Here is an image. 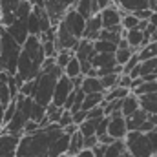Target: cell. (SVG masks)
Wrapping results in <instances>:
<instances>
[{
	"label": "cell",
	"mask_w": 157,
	"mask_h": 157,
	"mask_svg": "<svg viewBox=\"0 0 157 157\" xmlns=\"http://www.w3.org/2000/svg\"><path fill=\"white\" fill-rule=\"evenodd\" d=\"M75 57V53L73 51H59L57 53V57H55V60H57V66L60 68V70H66V66L71 62V59Z\"/></svg>",
	"instance_id": "35"
},
{
	"label": "cell",
	"mask_w": 157,
	"mask_h": 157,
	"mask_svg": "<svg viewBox=\"0 0 157 157\" xmlns=\"http://www.w3.org/2000/svg\"><path fill=\"white\" fill-rule=\"evenodd\" d=\"M18 135L2 133L0 135V157H18V146H20Z\"/></svg>",
	"instance_id": "12"
},
{
	"label": "cell",
	"mask_w": 157,
	"mask_h": 157,
	"mask_svg": "<svg viewBox=\"0 0 157 157\" xmlns=\"http://www.w3.org/2000/svg\"><path fill=\"white\" fill-rule=\"evenodd\" d=\"M102 117H106V115H104L102 106L93 108V110H90V112H88V121H97V119H102Z\"/></svg>",
	"instance_id": "41"
},
{
	"label": "cell",
	"mask_w": 157,
	"mask_h": 157,
	"mask_svg": "<svg viewBox=\"0 0 157 157\" xmlns=\"http://www.w3.org/2000/svg\"><path fill=\"white\" fill-rule=\"evenodd\" d=\"M141 26V20L137 15H132V13H124L122 15V29L124 31H130V29H137Z\"/></svg>",
	"instance_id": "31"
},
{
	"label": "cell",
	"mask_w": 157,
	"mask_h": 157,
	"mask_svg": "<svg viewBox=\"0 0 157 157\" xmlns=\"http://www.w3.org/2000/svg\"><path fill=\"white\" fill-rule=\"evenodd\" d=\"M78 157H95V155H93V152H91V150H84Z\"/></svg>",
	"instance_id": "52"
},
{
	"label": "cell",
	"mask_w": 157,
	"mask_h": 157,
	"mask_svg": "<svg viewBox=\"0 0 157 157\" xmlns=\"http://www.w3.org/2000/svg\"><path fill=\"white\" fill-rule=\"evenodd\" d=\"M150 24H152V26L157 29V13H154V15H152V18H150Z\"/></svg>",
	"instance_id": "51"
},
{
	"label": "cell",
	"mask_w": 157,
	"mask_h": 157,
	"mask_svg": "<svg viewBox=\"0 0 157 157\" xmlns=\"http://www.w3.org/2000/svg\"><path fill=\"white\" fill-rule=\"evenodd\" d=\"M132 84H133V78L130 77V75H124V73L121 75V78H119V86H121V88L132 91Z\"/></svg>",
	"instance_id": "42"
},
{
	"label": "cell",
	"mask_w": 157,
	"mask_h": 157,
	"mask_svg": "<svg viewBox=\"0 0 157 157\" xmlns=\"http://www.w3.org/2000/svg\"><path fill=\"white\" fill-rule=\"evenodd\" d=\"M91 152H93V155H95V157H104V155H106V146H102V144H97V146H95Z\"/></svg>",
	"instance_id": "47"
},
{
	"label": "cell",
	"mask_w": 157,
	"mask_h": 157,
	"mask_svg": "<svg viewBox=\"0 0 157 157\" xmlns=\"http://www.w3.org/2000/svg\"><path fill=\"white\" fill-rule=\"evenodd\" d=\"M139 71H141V78L148 77V75L157 77V59H150V60L141 62L139 64Z\"/></svg>",
	"instance_id": "30"
},
{
	"label": "cell",
	"mask_w": 157,
	"mask_h": 157,
	"mask_svg": "<svg viewBox=\"0 0 157 157\" xmlns=\"http://www.w3.org/2000/svg\"><path fill=\"white\" fill-rule=\"evenodd\" d=\"M121 157H133V155H132V154H130V152L126 150V152H124V154H122V155H121Z\"/></svg>",
	"instance_id": "53"
},
{
	"label": "cell",
	"mask_w": 157,
	"mask_h": 157,
	"mask_svg": "<svg viewBox=\"0 0 157 157\" xmlns=\"http://www.w3.org/2000/svg\"><path fill=\"white\" fill-rule=\"evenodd\" d=\"M70 141H71V135L64 133L49 150V157H62V155H68V150H70Z\"/></svg>",
	"instance_id": "20"
},
{
	"label": "cell",
	"mask_w": 157,
	"mask_h": 157,
	"mask_svg": "<svg viewBox=\"0 0 157 157\" xmlns=\"http://www.w3.org/2000/svg\"><path fill=\"white\" fill-rule=\"evenodd\" d=\"M108 128H110V117H102L99 122V128H97V137L108 135Z\"/></svg>",
	"instance_id": "39"
},
{
	"label": "cell",
	"mask_w": 157,
	"mask_h": 157,
	"mask_svg": "<svg viewBox=\"0 0 157 157\" xmlns=\"http://www.w3.org/2000/svg\"><path fill=\"white\" fill-rule=\"evenodd\" d=\"M0 46H2V51H0V73L2 71H7L9 75H17L18 71V59H20V53H22V46L17 44V40L13 39L6 28L0 35Z\"/></svg>",
	"instance_id": "2"
},
{
	"label": "cell",
	"mask_w": 157,
	"mask_h": 157,
	"mask_svg": "<svg viewBox=\"0 0 157 157\" xmlns=\"http://www.w3.org/2000/svg\"><path fill=\"white\" fill-rule=\"evenodd\" d=\"M124 39L128 40L130 48L139 53V49L144 48V31H141L139 28L137 29H130V31H124Z\"/></svg>",
	"instance_id": "18"
},
{
	"label": "cell",
	"mask_w": 157,
	"mask_h": 157,
	"mask_svg": "<svg viewBox=\"0 0 157 157\" xmlns=\"http://www.w3.org/2000/svg\"><path fill=\"white\" fill-rule=\"evenodd\" d=\"M148 119H150V115H148L144 110H139V112H135L132 117L126 119V122H128V130H130V132H141L143 124H144Z\"/></svg>",
	"instance_id": "21"
},
{
	"label": "cell",
	"mask_w": 157,
	"mask_h": 157,
	"mask_svg": "<svg viewBox=\"0 0 157 157\" xmlns=\"http://www.w3.org/2000/svg\"><path fill=\"white\" fill-rule=\"evenodd\" d=\"M119 78H121L119 73H110V75H106V77H101V82H102V86H104V91H110V90L117 88Z\"/></svg>",
	"instance_id": "36"
},
{
	"label": "cell",
	"mask_w": 157,
	"mask_h": 157,
	"mask_svg": "<svg viewBox=\"0 0 157 157\" xmlns=\"http://www.w3.org/2000/svg\"><path fill=\"white\" fill-rule=\"evenodd\" d=\"M82 91H84L86 95H91V93H104V86H102V82H101L99 77H84Z\"/></svg>",
	"instance_id": "23"
},
{
	"label": "cell",
	"mask_w": 157,
	"mask_h": 157,
	"mask_svg": "<svg viewBox=\"0 0 157 157\" xmlns=\"http://www.w3.org/2000/svg\"><path fill=\"white\" fill-rule=\"evenodd\" d=\"M132 93H135L137 97H143V95H150V93H157V80H152V82H143L135 91H132Z\"/></svg>",
	"instance_id": "34"
},
{
	"label": "cell",
	"mask_w": 157,
	"mask_h": 157,
	"mask_svg": "<svg viewBox=\"0 0 157 157\" xmlns=\"http://www.w3.org/2000/svg\"><path fill=\"white\" fill-rule=\"evenodd\" d=\"M80 40L77 37H73L66 28L64 24H59L57 26V49L59 51H75V48L78 46Z\"/></svg>",
	"instance_id": "11"
},
{
	"label": "cell",
	"mask_w": 157,
	"mask_h": 157,
	"mask_svg": "<svg viewBox=\"0 0 157 157\" xmlns=\"http://www.w3.org/2000/svg\"><path fill=\"white\" fill-rule=\"evenodd\" d=\"M132 91L130 90H124V88H113V90H110V91H104V102H113V101H122V99H126L128 95H130Z\"/></svg>",
	"instance_id": "26"
},
{
	"label": "cell",
	"mask_w": 157,
	"mask_h": 157,
	"mask_svg": "<svg viewBox=\"0 0 157 157\" xmlns=\"http://www.w3.org/2000/svg\"><path fill=\"white\" fill-rule=\"evenodd\" d=\"M28 29H29V35L31 37H40L42 35V24H40V15L39 11L33 7V13L29 15L28 18Z\"/></svg>",
	"instance_id": "25"
},
{
	"label": "cell",
	"mask_w": 157,
	"mask_h": 157,
	"mask_svg": "<svg viewBox=\"0 0 157 157\" xmlns=\"http://www.w3.org/2000/svg\"><path fill=\"white\" fill-rule=\"evenodd\" d=\"M117 7L122 13L137 15L139 11L150 9V0H117Z\"/></svg>",
	"instance_id": "15"
},
{
	"label": "cell",
	"mask_w": 157,
	"mask_h": 157,
	"mask_svg": "<svg viewBox=\"0 0 157 157\" xmlns=\"http://www.w3.org/2000/svg\"><path fill=\"white\" fill-rule=\"evenodd\" d=\"M64 135L60 124H49L31 135H22L18 157H49L51 146Z\"/></svg>",
	"instance_id": "1"
},
{
	"label": "cell",
	"mask_w": 157,
	"mask_h": 157,
	"mask_svg": "<svg viewBox=\"0 0 157 157\" xmlns=\"http://www.w3.org/2000/svg\"><path fill=\"white\" fill-rule=\"evenodd\" d=\"M75 57L78 59V62H80V66H82V75L86 77V75H90V71L93 70V64H91V60L95 59V55H97V51H95V46H93V42L91 40H86L82 39L78 42V46L75 48Z\"/></svg>",
	"instance_id": "6"
},
{
	"label": "cell",
	"mask_w": 157,
	"mask_h": 157,
	"mask_svg": "<svg viewBox=\"0 0 157 157\" xmlns=\"http://www.w3.org/2000/svg\"><path fill=\"white\" fill-rule=\"evenodd\" d=\"M0 17H2V0H0Z\"/></svg>",
	"instance_id": "54"
},
{
	"label": "cell",
	"mask_w": 157,
	"mask_h": 157,
	"mask_svg": "<svg viewBox=\"0 0 157 157\" xmlns=\"http://www.w3.org/2000/svg\"><path fill=\"white\" fill-rule=\"evenodd\" d=\"M93 46H95V51H97V53H115V51L119 49L117 44L106 42V40H95Z\"/></svg>",
	"instance_id": "33"
},
{
	"label": "cell",
	"mask_w": 157,
	"mask_h": 157,
	"mask_svg": "<svg viewBox=\"0 0 157 157\" xmlns=\"http://www.w3.org/2000/svg\"><path fill=\"white\" fill-rule=\"evenodd\" d=\"M126 143V150L132 154L133 157H152L154 150L150 146L148 135L143 132H130L124 139Z\"/></svg>",
	"instance_id": "4"
},
{
	"label": "cell",
	"mask_w": 157,
	"mask_h": 157,
	"mask_svg": "<svg viewBox=\"0 0 157 157\" xmlns=\"http://www.w3.org/2000/svg\"><path fill=\"white\" fill-rule=\"evenodd\" d=\"M4 113H6V108L0 104V135L4 133V128H6V119H4Z\"/></svg>",
	"instance_id": "48"
},
{
	"label": "cell",
	"mask_w": 157,
	"mask_h": 157,
	"mask_svg": "<svg viewBox=\"0 0 157 157\" xmlns=\"http://www.w3.org/2000/svg\"><path fill=\"white\" fill-rule=\"evenodd\" d=\"M59 124H60V128L64 130V128H68L70 124H73V113L71 112H68V110H64V113H62V117L59 121Z\"/></svg>",
	"instance_id": "40"
},
{
	"label": "cell",
	"mask_w": 157,
	"mask_h": 157,
	"mask_svg": "<svg viewBox=\"0 0 157 157\" xmlns=\"http://www.w3.org/2000/svg\"><path fill=\"white\" fill-rule=\"evenodd\" d=\"M122 11L119 9L117 6H112L108 9H102L101 11V18H102V28L104 29H110V31H119L122 33Z\"/></svg>",
	"instance_id": "8"
},
{
	"label": "cell",
	"mask_w": 157,
	"mask_h": 157,
	"mask_svg": "<svg viewBox=\"0 0 157 157\" xmlns=\"http://www.w3.org/2000/svg\"><path fill=\"white\" fill-rule=\"evenodd\" d=\"M40 126L39 122H35V121H29L28 124H26V128H24V135H31V133H35V132H39Z\"/></svg>",
	"instance_id": "43"
},
{
	"label": "cell",
	"mask_w": 157,
	"mask_h": 157,
	"mask_svg": "<svg viewBox=\"0 0 157 157\" xmlns=\"http://www.w3.org/2000/svg\"><path fill=\"white\" fill-rule=\"evenodd\" d=\"M84 135L77 132V133H73L71 135V141H70V150H68V155L70 157H78L84 150H86V146H84Z\"/></svg>",
	"instance_id": "22"
},
{
	"label": "cell",
	"mask_w": 157,
	"mask_h": 157,
	"mask_svg": "<svg viewBox=\"0 0 157 157\" xmlns=\"http://www.w3.org/2000/svg\"><path fill=\"white\" fill-rule=\"evenodd\" d=\"M115 143V139L112 137V135H102V137H99V144H102V146H110V144H113Z\"/></svg>",
	"instance_id": "46"
},
{
	"label": "cell",
	"mask_w": 157,
	"mask_h": 157,
	"mask_svg": "<svg viewBox=\"0 0 157 157\" xmlns=\"http://www.w3.org/2000/svg\"><path fill=\"white\" fill-rule=\"evenodd\" d=\"M73 91H75L73 80L68 78L66 75H62V77L59 78V82H57V88H55V95H53V102H51V104H55L57 108H64L68 97H70Z\"/></svg>",
	"instance_id": "9"
},
{
	"label": "cell",
	"mask_w": 157,
	"mask_h": 157,
	"mask_svg": "<svg viewBox=\"0 0 157 157\" xmlns=\"http://www.w3.org/2000/svg\"><path fill=\"white\" fill-rule=\"evenodd\" d=\"M97 144H99V137H97V135H95V137H88V139L84 141V146H86V150H93Z\"/></svg>",
	"instance_id": "45"
},
{
	"label": "cell",
	"mask_w": 157,
	"mask_h": 157,
	"mask_svg": "<svg viewBox=\"0 0 157 157\" xmlns=\"http://www.w3.org/2000/svg\"><path fill=\"white\" fill-rule=\"evenodd\" d=\"M126 152V143L124 141H115L113 144L106 146V155L104 157H121Z\"/></svg>",
	"instance_id": "32"
},
{
	"label": "cell",
	"mask_w": 157,
	"mask_h": 157,
	"mask_svg": "<svg viewBox=\"0 0 157 157\" xmlns=\"http://www.w3.org/2000/svg\"><path fill=\"white\" fill-rule=\"evenodd\" d=\"M35 90H37V78H35V80H28V82L20 88V95H24V97H33V95H35Z\"/></svg>",
	"instance_id": "37"
},
{
	"label": "cell",
	"mask_w": 157,
	"mask_h": 157,
	"mask_svg": "<svg viewBox=\"0 0 157 157\" xmlns=\"http://www.w3.org/2000/svg\"><path fill=\"white\" fill-rule=\"evenodd\" d=\"M102 29H104V28H102V18H101V15H97V17H93V18H90V20L86 22L84 39L95 42V40H99V35H101Z\"/></svg>",
	"instance_id": "17"
},
{
	"label": "cell",
	"mask_w": 157,
	"mask_h": 157,
	"mask_svg": "<svg viewBox=\"0 0 157 157\" xmlns=\"http://www.w3.org/2000/svg\"><path fill=\"white\" fill-rule=\"evenodd\" d=\"M64 75L68 78H71V80H75V78L82 77V66H80V62H78L77 57H73L71 59V62L66 66V70H64Z\"/></svg>",
	"instance_id": "27"
},
{
	"label": "cell",
	"mask_w": 157,
	"mask_h": 157,
	"mask_svg": "<svg viewBox=\"0 0 157 157\" xmlns=\"http://www.w3.org/2000/svg\"><path fill=\"white\" fill-rule=\"evenodd\" d=\"M75 9L78 11V15H82L86 20L101 15V7H99V2L97 0H78Z\"/></svg>",
	"instance_id": "16"
},
{
	"label": "cell",
	"mask_w": 157,
	"mask_h": 157,
	"mask_svg": "<svg viewBox=\"0 0 157 157\" xmlns=\"http://www.w3.org/2000/svg\"><path fill=\"white\" fill-rule=\"evenodd\" d=\"M99 2V7H101V11L102 9H108V7H112V6H115V2L113 0H97Z\"/></svg>",
	"instance_id": "49"
},
{
	"label": "cell",
	"mask_w": 157,
	"mask_h": 157,
	"mask_svg": "<svg viewBox=\"0 0 157 157\" xmlns=\"http://www.w3.org/2000/svg\"><path fill=\"white\" fill-rule=\"evenodd\" d=\"M139 110H141V101H139V97H137L135 93H130V95L122 101L121 113L128 119V117H132L135 112H139Z\"/></svg>",
	"instance_id": "19"
},
{
	"label": "cell",
	"mask_w": 157,
	"mask_h": 157,
	"mask_svg": "<svg viewBox=\"0 0 157 157\" xmlns=\"http://www.w3.org/2000/svg\"><path fill=\"white\" fill-rule=\"evenodd\" d=\"M6 31L17 40V44H20V46H24L26 40L31 37L29 35V29H28V20H22V18H17Z\"/></svg>",
	"instance_id": "14"
},
{
	"label": "cell",
	"mask_w": 157,
	"mask_h": 157,
	"mask_svg": "<svg viewBox=\"0 0 157 157\" xmlns=\"http://www.w3.org/2000/svg\"><path fill=\"white\" fill-rule=\"evenodd\" d=\"M77 132H78L77 124H70L68 128H64V133H68V135H73V133H77Z\"/></svg>",
	"instance_id": "50"
},
{
	"label": "cell",
	"mask_w": 157,
	"mask_h": 157,
	"mask_svg": "<svg viewBox=\"0 0 157 157\" xmlns=\"http://www.w3.org/2000/svg\"><path fill=\"white\" fill-rule=\"evenodd\" d=\"M141 101V110H144L148 115H157V93L143 95L139 97Z\"/></svg>",
	"instance_id": "24"
},
{
	"label": "cell",
	"mask_w": 157,
	"mask_h": 157,
	"mask_svg": "<svg viewBox=\"0 0 157 157\" xmlns=\"http://www.w3.org/2000/svg\"><path fill=\"white\" fill-rule=\"evenodd\" d=\"M86 18L82 17V15H78V11L73 7V9H70L66 15H64V18H62V22L60 24H64V28L73 35V37H77L78 40L84 39V33H86Z\"/></svg>",
	"instance_id": "7"
},
{
	"label": "cell",
	"mask_w": 157,
	"mask_h": 157,
	"mask_svg": "<svg viewBox=\"0 0 157 157\" xmlns=\"http://www.w3.org/2000/svg\"><path fill=\"white\" fill-rule=\"evenodd\" d=\"M139 64H141V59H139V55L135 53V55L132 57V60H130V62H128V64L122 68V73H124V75H130V73H132V71H133V70H135Z\"/></svg>",
	"instance_id": "38"
},
{
	"label": "cell",
	"mask_w": 157,
	"mask_h": 157,
	"mask_svg": "<svg viewBox=\"0 0 157 157\" xmlns=\"http://www.w3.org/2000/svg\"><path fill=\"white\" fill-rule=\"evenodd\" d=\"M22 0H2V17L0 24L7 29L15 20H17V9L20 7Z\"/></svg>",
	"instance_id": "13"
},
{
	"label": "cell",
	"mask_w": 157,
	"mask_h": 157,
	"mask_svg": "<svg viewBox=\"0 0 157 157\" xmlns=\"http://www.w3.org/2000/svg\"><path fill=\"white\" fill-rule=\"evenodd\" d=\"M42 2H44V9L48 11V15L51 18L53 28H57L62 22L64 15L77 6L78 0H42Z\"/></svg>",
	"instance_id": "5"
},
{
	"label": "cell",
	"mask_w": 157,
	"mask_h": 157,
	"mask_svg": "<svg viewBox=\"0 0 157 157\" xmlns=\"http://www.w3.org/2000/svg\"><path fill=\"white\" fill-rule=\"evenodd\" d=\"M130 133L128 130V122H126V117L117 112L110 117V128H108V135H112L115 141H124L126 135Z\"/></svg>",
	"instance_id": "10"
},
{
	"label": "cell",
	"mask_w": 157,
	"mask_h": 157,
	"mask_svg": "<svg viewBox=\"0 0 157 157\" xmlns=\"http://www.w3.org/2000/svg\"><path fill=\"white\" fill-rule=\"evenodd\" d=\"M64 75V70H60L59 66H55L49 71H42L37 78V90H35V102L42 104L44 108H48L53 102V95H55V88L59 78Z\"/></svg>",
	"instance_id": "3"
},
{
	"label": "cell",
	"mask_w": 157,
	"mask_h": 157,
	"mask_svg": "<svg viewBox=\"0 0 157 157\" xmlns=\"http://www.w3.org/2000/svg\"><path fill=\"white\" fill-rule=\"evenodd\" d=\"M152 157H157V155H152Z\"/></svg>",
	"instance_id": "55"
},
{
	"label": "cell",
	"mask_w": 157,
	"mask_h": 157,
	"mask_svg": "<svg viewBox=\"0 0 157 157\" xmlns=\"http://www.w3.org/2000/svg\"><path fill=\"white\" fill-rule=\"evenodd\" d=\"M86 121H88V112L80 110V112H77V113H73V124L80 126V124H82V122H86Z\"/></svg>",
	"instance_id": "44"
},
{
	"label": "cell",
	"mask_w": 157,
	"mask_h": 157,
	"mask_svg": "<svg viewBox=\"0 0 157 157\" xmlns=\"http://www.w3.org/2000/svg\"><path fill=\"white\" fill-rule=\"evenodd\" d=\"M99 122H101V119H97V121H86V122H82V124L78 126V132L84 135V139H88V137H95V135H97Z\"/></svg>",
	"instance_id": "28"
},
{
	"label": "cell",
	"mask_w": 157,
	"mask_h": 157,
	"mask_svg": "<svg viewBox=\"0 0 157 157\" xmlns=\"http://www.w3.org/2000/svg\"><path fill=\"white\" fill-rule=\"evenodd\" d=\"M133 55H135V51H133L132 48H119L117 51H115V60H117V64L121 68H124V66L132 60Z\"/></svg>",
	"instance_id": "29"
}]
</instances>
